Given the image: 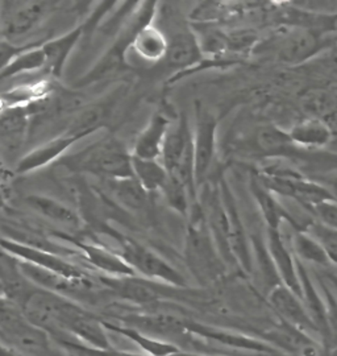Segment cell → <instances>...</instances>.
<instances>
[{"instance_id":"cell-1","label":"cell","mask_w":337,"mask_h":356,"mask_svg":"<svg viewBox=\"0 0 337 356\" xmlns=\"http://www.w3.org/2000/svg\"><path fill=\"white\" fill-rule=\"evenodd\" d=\"M185 241V260L188 272L200 285L207 286L220 280L227 272L223 257L207 227L199 202L191 210Z\"/></svg>"},{"instance_id":"cell-2","label":"cell","mask_w":337,"mask_h":356,"mask_svg":"<svg viewBox=\"0 0 337 356\" xmlns=\"http://www.w3.org/2000/svg\"><path fill=\"white\" fill-rule=\"evenodd\" d=\"M0 339L25 356H56L49 335L25 317L22 307L0 296Z\"/></svg>"},{"instance_id":"cell-3","label":"cell","mask_w":337,"mask_h":356,"mask_svg":"<svg viewBox=\"0 0 337 356\" xmlns=\"http://www.w3.org/2000/svg\"><path fill=\"white\" fill-rule=\"evenodd\" d=\"M160 161L170 177L178 179L198 202V186L194 168L192 129L188 118L182 115L174 127H170L163 143Z\"/></svg>"},{"instance_id":"cell-4","label":"cell","mask_w":337,"mask_h":356,"mask_svg":"<svg viewBox=\"0 0 337 356\" xmlns=\"http://www.w3.org/2000/svg\"><path fill=\"white\" fill-rule=\"evenodd\" d=\"M66 165L74 170L88 172L111 179L133 177L132 154L116 140H103L92 144L86 151L69 159Z\"/></svg>"},{"instance_id":"cell-5","label":"cell","mask_w":337,"mask_h":356,"mask_svg":"<svg viewBox=\"0 0 337 356\" xmlns=\"http://www.w3.org/2000/svg\"><path fill=\"white\" fill-rule=\"evenodd\" d=\"M116 241L120 247L119 254L132 268L136 276L178 289L188 286L186 277L153 250L124 236Z\"/></svg>"},{"instance_id":"cell-6","label":"cell","mask_w":337,"mask_h":356,"mask_svg":"<svg viewBox=\"0 0 337 356\" xmlns=\"http://www.w3.org/2000/svg\"><path fill=\"white\" fill-rule=\"evenodd\" d=\"M100 285L117 300L138 306V309L149 307L166 302L169 298H175L178 288L167 286L154 281L142 279L140 276L126 277H98Z\"/></svg>"},{"instance_id":"cell-7","label":"cell","mask_w":337,"mask_h":356,"mask_svg":"<svg viewBox=\"0 0 337 356\" xmlns=\"http://www.w3.org/2000/svg\"><path fill=\"white\" fill-rule=\"evenodd\" d=\"M0 248L16 260L25 261V263L33 264L36 267L54 272L69 280H92L91 276L82 268L76 267L69 260L63 259L58 254L49 252L48 250L38 248L35 245L17 242L13 239H0Z\"/></svg>"},{"instance_id":"cell-8","label":"cell","mask_w":337,"mask_h":356,"mask_svg":"<svg viewBox=\"0 0 337 356\" xmlns=\"http://www.w3.org/2000/svg\"><path fill=\"white\" fill-rule=\"evenodd\" d=\"M216 138H217V122L216 118L198 103L195 127L192 131L194 145V168L195 181L200 188L206 181L216 156Z\"/></svg>"},{"instance_id":"cell-9","label":"cell","mask_w":337,"mask_h":356,"mask_svg":"<svg viewBox=\"0 0 337 356\" xmlns=\"http://www.w3.org/2000/svg\"><path fill=\"white\" fill-rule=\"evenodd\" d=\"M0 7V35L4 38L25 36L47 17L50 3L47 1H13Z\"/></svg>"},{"instance_id":"cell-10","label":"cell","mask_w":337,"mask_h":356,"mask_svg":"<svg viewBox=\"0 0 337 356\" xmlns=\"http://www.w3.org/2000/svg\"><path fill=\"white\" fill-rule=\"evenodd\" d=\"M266 296L268 304L281 322L303 331L322 342L320 335L313 325V319L298 294L290 291L285 285L278 284L273 289H270Z\"/></svg>"},{"instance_id":"cell-11","label":"cell","mask_w":337,"mask_h":356,"mask_svg":"<svg viewBox=\"0 0 337 356\" xmlns=\"http://www.w3.org/2000/svg\"><path fill=\"white\" fill-rule=\"evenodd\" d=\"M219 189L224 201L225 211L228 216L229 225V238H231V250L238 269L247 275H253V261H252V250L250 242L245 231V226L238 214V204L229 191L225 181L219 184Z\"/></svg>"},{"instance_id":"cell-12","label":"cell","mask_w":337,"mask_h":356,"mask_svg":"<svg viewBox=\"0 0 337 356\" xmlns=\"http://www.w3.org/2000/svg\"><path fill=\"white\" fill-rule=\"evenodd\" d=\"M266 248L279 282L300 297L302 291L298 263L281 229H268Z\"/></svg>"},{"instance_id":"cell-13","label":"cell","mask_w":337,"mask_h":356,"mask_svg":"<svg viewBox=\"0 0 337 356\" xmlns=\"http://www.w3.org/2000/svg\"><path fill=\"white\" fill-rule=\"evenodd\" d=\"M324 48V40L311 28H295L278 47V58L281 63L297 65L311 60L315 54Z\"/></svg>"},{"instance_id":"cell-14","label":"cell","mask_w":337,"mask_h":356,"mask_svg":"<svg viewBox=\"0 0 337 356\" xmlns=\"http://www.w3.org/2000/svg\"><path fill=\"white\" fill-rule=\"evenodd\" d=\"M172 127L166 115L157 113L150 118L148 126L138 135L133 148V157L142 160H160L163 143Z\"/></svg>"},{"instance_id":"cell-15","label":"cell","mask_w":337,"mask_h":356,"mask_svg":"<svg viewBox=\"0 0 337 356\" xmlns=\"http://www.w3.org/2000/svg\"><path fill=\"white\" fill-rule=\"evenodd\" d=\"M288 134L294 145L300 151L306 152H316L327 147L334 139L331 127L318 118L302 120L291 128Z\"/></svg>"},{"instance_id":"cell-16","label":"cell","mask_w":337,"mask_h":356,"mask_svg":"<svg viewBox=\"0 0 337 356\" xmlns=\"http://www.w3.org/2000/svg\"><path fill=\"white\" fill-rule=\"evenodd\" d=\"M75 245L82 251L88 263L98 269L107 277H126L136 276L132 268L124 261V259L111 250L100 247L91 243H75Z\"/></svg>"},{"instance_id":"cell-17","label":"cell","mask_w":337,"mask_h":356,"mask_svg":"<svg viewBox=\"0 0 337 356\" xmlns=\"http://www.w3.org/2000/svg\"><path fill=\"white\" fill-rule=\"evenodd\" d=\"M103 325L108 332H115L128 339L129 342L136 344L145 356H170L179 350L175 344L153 338L145 332H141L129 326L120 325L117 322H111L103 318Z\"/></svg>"},{"instance_id":"cell-18","label":"cell","mask_w":337,"mask_h":356,"mask_svg":"<svg viewBox=\"0 0 337 356\" xmlns=\"http://www.w3.org/2000/svg\"><path fill=\"white\" fill-rule=\"evenodd\" d=\"M167 53L165 60L173 70L188 69L197 64L202 57L199 44L197 38L188 32L176 33L174 38H167Z\"/></svg>"},{"instance_id":"cell-19","label":"cell","mask_w":337,"mask_h":356,"mask_svg":"<svg viewBox=\"0 0 337 356\" xmlns=\"http://www.w3.org/2000/svg\"><path fill=\"white\" fill-rule=\"evenodd\" d=\"M288 245L300 263L318 266V267H328L331 266V261L325 254L324 248L322 243L318 241L316 236L309 229H295V232L291 235V239Z\"/></svg>"},{"instance_id":"cell-20","label":"cell","mask_w":337,"mask_h":356,"mask_svg":"<svg viewBox=\"0 0 337 356\" xmlns=\"http://www.w3.org/2000/svg\"><path fill=\"white\" fill-rule=\"evenodd\" d=\"M132 45L140 58L149 63H157L165 60L169 42L158 28L147 24L135 33Z\"/></svg>"},{"instance_id":"cell-21","label":"cell","mask_w":337,"mask_h":356,"mask_svg":"<svg viewBox=\"0 0 337 356\" xmlns=\"http://www.w3.org/2000/svg\"><path fill=\"white\" fill-rule=\"evenodd\" d=\"M81 136H78V135L69 134L67 136L50 141L48 144L35 149L33 152L26 154L24 159L19 163L17 173H28L31 170H36L41 166L48 165L49 163L54 161L58 156H61Z\"/></svg>"},{"instance_id":"cell-22","label":"cell","mask_w":337,"mask_h":356,"mask_svg":"<svg viewBox=\"0 0 337 356\" xmlns=\"http://www.w3.org/2000/svg\"><path fill=\"white\" fill-rule=\"evenodd\" d=\"M256 144L263 154L270 157H293L298 151L288 132L273 126H265L258 129Z\"/></svg>"},{"instance_id":"cell-23","label":"cell","mask_w":337,"mask_h":356,"mask_svg":"<svg viewBox=\"0 0 337 356\" xmlns=\"http://www.w3.org/2000/svg\"><path fill=\"white\" fill-rule=\"evenodd\" d=\"M28 204L38 213L40 216H45L50 220L60 223L66 227H79L81 220L79 216L74 211L56 200H51L49 197L44 195H29L26 197Z\"/></svg>"},{"instance_id":"cell-24","label":"cell","mask_w":337,"mask_h":356,"mask_svg":"<svg viewBox=\"0 0 337 356\" xmlns=\"http://www.w3.org/2000/svg\"><path fill=\"white\" fill-rule=\"evenodd\" d=\"M81 35L82 28H78L63 38H56L41 45V49L45 56V69H48L51 74L60 76L65 60L67 58L69 53L73 49Z\"/></svg>"},{"instance_id":"cell-25","label":"cell","mask_w":337,"mask_h":356,"mask_svg":"<svg viewBox=\"0 0 337 356\" xmlns=\"http://www.w3.org/2000/svg\"><path fill=\"white\" fill-rule=\"evenodd\" d=\"M132 170L133 177L148 193L161 191L169 178L160 160H142L132 156Z\"/></svg>"},{"instance_id":"cell-26","label":"cell","mask_w":337,"mask_h":356,"mask_svg":"<svg viewBox=\"0 0 337 356\" xmlns=\"http://www.w3.org/2000/svg\"><path fill=\"white\" fill-rule=\"evenodd\" d=\"M113 194L119 202L131 210H142L148 204V191L135 177L113 179Z\"/></svg>"},{"instance_id":"cell-27","label":"cell","mask_w":337,"mask_h":356,"mask_svg":"<svg viewBox=\"0 0 337 356\" xmlns=\"http://www.w3.org/2000/svg\"><path fill=\"white\" fill-rule=\"evenodd\" d=\"M319 289L323 294L325 305V319H327V331H328V348L337 351V297L324 279L316 277Z\"/></svg>"},{"instance_id":"cell-28","label":"cell","mask_w":337,"mask_h":356,"mask_svg":"<svg viewBox=\"0 0 337 356\" xmlns=\"http://www.w3.org/2000/svg\"><path fill=\"white\" fill-rule=\"evenodd\" d=\"M54 343L61 346L66 351L83 356H145L144 354H136V353L119 350L113 346V347H108V348H91V347H88V346L79 343V342H75L72 339H61V341H57Z\"/></svg>"},{"instance_id":"cell-29","label":"cell","mask_w":337,"mask_h":356,"mask_svg":"<svg viewBox=\"0 0 337 356\" xmlns=\"http://www.w3.org/2000/svg\"><path fill=\"white\" fill-rule=\"evenodd\" d=\"M313 216H316L322 226L329 231H337V201L331 200L318 204L313 209Z\"/></svg>"},{"instance_id":"cell-30","label":"cell","mask_w":337,"mask_h":356,"mask_svg":"<svg viewBox=\"0 0 337 356\" xmlns=\"http://www.w3.org/2000/svg\"><path fill=\"white\" fill-rule=\"evenodd\" d=\"M313 229H315V234L311 231L310 232L313 234V236L318 238L319 242L322 243L331 264L337 266V239L332 235V231L324 229L323 226L313 227Z\"/></svg>"},{"instance_id":"cell-31","label":"cell","mask_w":337,"mask_h":356,"mask_svg":"<svg viewBox=\"0 0 337 356\" xmlns=\"http://www.w3.org/2000/svg\"><path fill=\"white\" fill-rule=\"evenodd\" d=\"M294 157H299V159H303V160H309L310 163H313V164L325 166V168H329V169H336L337 170L336 153L331 154V153L311 152L307 154L304 151L298 149L297 153L294 154Z\"/></svg>"},{"instance_id":"cell-32","label":"cell","mask_w":337,"mask_h":356,"mask_svg":"<svg viewBox=\"0 0 337 356\" xmlns=\"http://www.w3.org/2000/svg\"><path fill=\"white\" fill-rule=\"evenodd\" d=\"M24 49H26L24 47L19 48L10 42H0V73L13 64V60L25 51Z\"/></svg>"},{"instance_id":"cell-33","label":"cell","mask_w":337,"mask_h":356,"mask_svg":"<svg viewBox=\"0 0 337 356\" xmlns=\"http://www.w3.org/2000/svg\"><path fill=\"white\" fill-rule=\"evenodd\" d=\"M323 19V26L329 32L337 33V13L329 15V16H322Z\"/></svg>"},{"instance_id":"cell-34","label":"cell","mask_w":337,"mask_h":356,"mask_svg":"<svg viewBox=\"0 0 337 356\" xmlns=\"http://www.w3.org/2000/svg\"><path fill=\"white\" fill-rule=\"evenodd\" d=\"M0 356H25L0 339Z\"/></svg>"},{"instance_id":"cell-35","label":"cell","mask_w":337,"mask_h":356,"mask_svg":"<svg viewBox=\"0 0 337 356\" xmlns=\"http://www.w3.org/2000/svg\"><path fill=\"white\" fill-rule=\"evenodd\" d=\"M170 356H225L220 354H211V353H200V351H183V350H178L174 354Z\"/></svg>"},{"instance_id":"cell-36","label":"cell","mask_w":337,"mask_h":356,"mask_svg":"<svg viewBox=\"0 0 337 356\" xmlns=\"http://www.w3.org/2000/svg\"><path fill=\"white\" fill-rule=\"evenodd\" d=\"M323 279L337 297V275H327V276H323Z\"/></svg>"},{"instance_id":"cell-37","label":"cell","mask_w":337,"mask_h":356,"mask_svg":"<svg viewBox=\"0 0 337 356\" xmlns=\"http://www.w3.org/2000/svg\"><path fill=\"white\" fill-rule=\"evenodd\" d=\"M329 191L332 193V195L335 197V200L337 201V176L332 178V181H331V188H329Z\"/></svg>"},{"instance_id":"cell-38","label":"cell","mask_w":337,"mask_h":356,"mask_svg":"<svg viewBox=\"0 0 337 356\" xmlns=\"http://www.w3.org/2000/svg\"><path fill=\"white\" fill-rule=\"evenodd\" d=\"M0 296H6V292H4V286H3V282L0 280Z\"/></svg>"},{"instance_id":"cell-39","label":"cell","mask_w":337,"mask_h":356,"mask_svg":"<svg viewBox=\"0 0 337 356\" xmlns=\"http://www.w3.org/2000/svg\"><path fill=\"white\" fill-rule=\"evenodd\" d=\"M0 79H3V76H1V74H0Z\"/></svg>"}]
</instances>
